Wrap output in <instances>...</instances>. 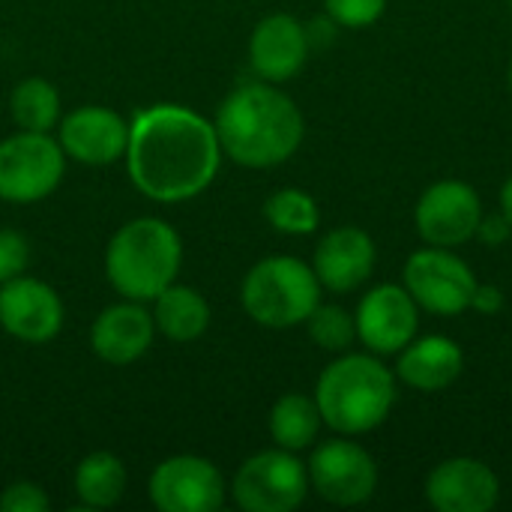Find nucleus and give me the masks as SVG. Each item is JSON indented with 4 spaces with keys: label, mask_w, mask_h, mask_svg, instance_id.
Segmentation results:
<instances>
[{
    "label": "nucleus",
    "mask_w": 512,
    "mask_h": 512,
    "mask_svg": "<svg viewBox=\"0 0 512 512\" xmlns=\"http://www.w3.org/2000/svg\"><path fill=\"white\" fill-rule=\"evenodd\" d=\"M246 315L270 330H288L306 324L321 303V282L315 270L291 255H273L258 261L240 288Z\"/></svg>",
    "instance_id": "nucleus-5"
},
{
    "label": "nucleus",
    "mask_w": 512,
    "mask_h": 512,
    "mask_svg": "<svg viewBox=\"0 0 512 512\" xmlns=\"http://www.w3.org/2000/svg\"><path fill=\"white\" fill-rule=\"evenodd\" d=\"M0 510L3 512H42L48 510V498L39 486L33 483H15L0 495Z\"/></svg>",
    "instance_id": "nucleus-28"
},
{
    "label": "nucleus",
    "mask_w": 512,
    "mask_h": 512,
    "mask_svg": "<svg viewBox=\"0 0 512 512\" xmlns=\"http://www.w3.org/2000/svg\"><path fill=\"white\" fill-rule=\"evenodd\" d=\"M150 501L162 512H213L225 501V483L210 459L174 456L153 471Z\"/></svg>",
    "instance_id": "nucleus-12"
},
{
    "label": "nucleus",
    "mask_w": 512,
    "mask_h": 512,
    "mask_svg": "<svg viewBox=\"0 0 512 512\" xmlns=\"http://www.w3.org/2000/svg\"><path fill=\"white\" fill-rule=\"evenodd\" d=\"M183 264L180 234L162 219H132L108 243L105 273L114 291L129 300H156L174 285Z\"/></svg>",
    "instance_id": "nucleus-4"
},
{
    "label": "nucleus",
    "mask_w": 512,
    "mask_h": 512,
    "mask_svg": "<svg viewBox=\"0 0 512 512\" xmlns=\"http://www.w3.org/2000/svg\"><path fill=\"white\" fill-rule=\"evenodd\" d=\"M321 423L324 420H321L315 396H303V393H285L282 399H276L270 411V435L276 447L291 450V453L312 447L318 441Z\"/></svg>",
    "instance_id": "nucleus-21"
},
{
    "label": "nucleus",
    "mask_w": 512,
    "mask_h": 512,
    "mask_svg": "<svg viewBox=\"0 0 512 512\" xmlns=\"http://www.w3.org/2000/svg\"><path fill=\"white\" fill-rule=\"evenodd\" d=\"M309 339L330 354H345L357 339V321L348 309L333 303H318L312 315L306 318Z\"/></svg>",
    "instance_id": "nucleus-25"
},
{
    "label": "nucleus",
    "mask_w": 512,
    "mask_h": 512,
    "mask_svg": "<svg viewBox=\"0 0 512 512\" xmlns=\"http://www.w3.org/2000/svg\"><path fill=\"white\" fill-rule=\"evenodd\" d=\"M153 333H156L153 315L138 300H129V303L108 306L93 321L90 345L99 360L111 366H129L153 345Z\"/></svg>",
    "instance_id": "nucleus-18"
},
{
    "label": "nucleus",
    "mask_w": 512,
    "mask_h": 512,
    "mask_svg": "<svg viewBox=\"0 0 512 512\" xmlns=\"http://www.w3.org/2000/svg\"><path fill=\"white\" fill-rule=\"evenodd\" d=\"M426 501L438 512H489L501 501V480L486 462L453 456L426 477Z\"/></svg>",
    "instance_id": "nucleus-13"
},
{
    "label": "nucleus",
    "mask_w": 512,
    "mask_h": 512,
    "mask_svg": "<svg viewBox=\"0 0 512 512\" xmlns=\"http://www.w3.org/2000/svg\"><path fill=\"white\" fill-rule=\"evenodd\" d=\"M153 321L156 330L171 342H195L210 327V306L195 288L168 285L156 297Z\"/></svg>",
    "instance_id": "nucleus-20"
},
{
    "label": "nucleus",
    "mask_w": 512,
    "mask_h": 512,
    "mask_svg": "<svg viewBox=\"0 0 512 512\" xmlns=\"http://www.w3.org/2000/svg\"><path fill=\"white\" fill-rule=\"evenodd\" d=\"M315 402L324 426L339 435H366L387 423L396 405V375L369 354H342L333 360L315 387Z\"/></svg>",
    "instance_id": "nucleus-3"
},
{
    "label": "nucleus",
    "mask_w": 512,
    "mask_h": 512,
    "mask_svg": "<svg viewBox=\"0 0 512 512\" xmlns=\"http://www.w3.org/2000/svg\"><path fill=\"white\" fill-rule=\"evenodd\" d=\"M465 372V351L450 336H417L396 360V378L420 393H441Z\"/></svg>",
    "instance_id": "nucleus-19"
},
{
    "label": "nucleus",
    "mask_w": 512,
    "mask_h": 512,
    "mask_svg": "<svg viewBox=\"0 0 512 512\" xmlns=\"http://www.w3.org/2000/svg\"><path fill=\"white\" fill-rule=\"evenodd\" d=\"M126 165L138 192L162 204H180L216 180L222 144L207 117L183 105H153L138 111L129 126Z\"/></svg>",
    "instance_id": "nucleus-1"
},
{
    "label": "nucleus",
    "mask_w": 512,
    "mask_h": 512,
    "mask_svg": "<svg viewBox=\"0 0 512 512\" xmlns=\"http://www.w3.org/2000/svg\"><path fill=\"white\" fill-rule=\"evenodd\" d=\"M510 234L512 225L504 213H498V216H486V213H483L480 228H477V240H483L486 246L498 249V246H504V243L510 240Z\"/></svg>",
    "instance_id": "nucleus-29"
},
{
    "label": "nucleus",
    "mask_w": 512,
    "mask_h": 512,
    "mask_svg": "<svg viewBox=\"0 0 512 512\" xmlns=\"http://www.w3.org/2000/svg\"><path fill=\"white\" fill-rule=\"evenodd\" d=\"M309 471L291 450H264L246 459L231 495L246 512H291L309 495Z\"/></svg>",
    "instance_id": "nucleus-7"
},
{
    "label": "nucleus",
    "mask_w": 512,
    "mask_h": 512,
    "mask_svg": "<svg viewBox=\"0 0 512 512\" xmlns=\"http://www.w3.org/2000/svg\"><path fill=\"white\" fill-rule=\"evenodd\" d=\"M66 171L63 147L48 132H18L0 141V198L33 204L51 195Z\"/></svg>",
    "instance_id": "nucleus-6"
},
{
    "label": "nucleus",
    "mask_w": 512,
    "mask_h": 512,
    "mask_svg": "<svg viewBox=\"0 0 512 512\" xmlns=\"http://www.w3.org/2000/svg\"><path fill=\"white\" fill-rule=\"evenodd\" d=\"M375 261H378V249L372 234L357 225H342L321 237V243L315 246L312 270L321 288L333 294H348L357 291L363 282H369Z\"/></svg>",
    "instance_id": "nucleus-15"
},
{
    "label": "nucleus",
    "mask_w": 512,
    "mask_h": 512,
    "mask_svg": "<svg viewBox=\"0 0 512 512\" xmlns=\"http://www.w3.org/2000/svg\"><path fill=\"white\" fill-rule=\"evenodd\" d=\"M309 30L288 12H276L258 21L249 39V63L264 81L294 78L309 57Z\"/></svg>",
    "instance_id": "nucleus-17"
},
{
    "label": "nucleus",
    "mask_w": 512,
    "mask_h": 512,
    "mask_svg": "<svg viewBox=\"0 0 512 512\" xmlns=\"http://www.w3.org/2000/svg\"><path fill=\"white\" fill-rule=\"evenodd\" d=\"M324 9L339 27L360 30V27H372L384 15L387 0H324Z\"/></svg>",
    "instance_id": "nucleus-26"
},
{
    "label": "nucleus",
    "mask_w": 512,
    "mask_h": 512,
    "mask_svg": "<svg viewBox=\"0 0 512 512\" xmlns=\"http://www.w3.org/2000/svg\"><path fill=\"white\" fill-rule=\"evenodd\" d=\"M60 147L84 165H111L126 156L129 123L102 105H81L60 123Z\"/></svg>",
    "instance_id": "nucleus-16"
},
{
    "label": "nucleus",
    "mask_w": 512,
    "mask_h": 512,
    "mask_svg": "<svg viewBox=\"0 0 512 512\" xmlns=\"http://www.w3.org/2000/svg\"><path fill=\"white\" fill-rule=\"evenodd\" d=\"M501 213L510 219L512 225V174L504 180V186H501Z\"/></svg>",
    "instance_id": "nucleus-31"
},
{
    "label": "nucleus",
    "mask_w": 512,
    "mask_h": 512,
    "mask_svg": "<svg viewBox=\"0 0 512 512\" xmlns=\"http://www.w3.org/2000/svg\"><path fill=\"white\" fill-rule=\"evenodd\" d=\"M471 309L480 315H498L504 309V291L498 285H480L477 282L474 297H471Z\"/></svg>",
    "instance_id": "nucleus-30"
},
{
    "label": "nucleus",
    "mask_w": 512,
    "mask_h": 512,
    "mask_svg": "<svg viewBox=\"0 0 512 512\" xmlns=\"http://www.w3.org/2000/svg\"><path fill=\"white\" fill-rule=\"evenodd\" d=\"M357 339L378 357L399 354L420 330V306L405 285H375L363 294L357 312Z\"/></svg>",
    "instance_id": "nucleus-11"
},
{
    "label": "nucleus",
    "mask_w": 512,
    "mask_h": 512,
    "mask_svg": "<svg viewBox=\"0 0 512 512\" xmlns=\"http://www.w3.org/2000/svg\"><path fill=\"white\" fill-rule=\"evenodd\" d=\"M402 285L423 312L453 318L471 309L477 276L468 267V261H462L456 252L429 246L405 261Z\"/></svg>",
    "instance_id": "nucleus-8"
},
{
    "label": "nucleus",
    "mask_w": 512,
    "mask_h": 512,
    "mask_svg": "<svg viewBox=\"0 0 512 512\" xmlns=\"http://www.w3.org/2000/svg\"><path fill=\"white\" fill-rule=\"evenodd\" d=\"M309 486L336 507L366 504L378 489V465L357 441L333 438L315 447L309 465Z\"/></svg>",
    "instance_id": "nucleus-9"
},
{
    "label": "nucleus",
    "mask_w": 512,
    "mask_h": 512,
    "mask_svg": "<svg viewBox=\"0 0 512 512\" xmlns=\"http://www.w3.org/2000/svg\"><path fill=\"white\" fill-rule=\"evenodd\" d=\"M264 219L288 237H306L321 225L318 201L303 189H279L264 201Z\"/></svg>",
    "instance_id": "nucleus-24"
},
{
    "label": "nucleus",
    "mask_w": 512,
    "mask_h": 512,
    "mask_svg": "<svg viewBox=\"0 0 512 512\" xmlns=\"http://www.w3.org/2000/svg\"><path fill=\"white\" fill-rule=\"evenodd\" d=\"M507 84H510V90H512V60H510V66H507Z\"/></svg>",
    "instance_id": "nucleus-32"
},
{
    "label": "nucleus",
    "mask_w": 512,
    "mask_h": 512,
    "mask_svg": "<svg viewBox=\"0 0 512 512\" xmlns=\"http://www.w3.org/2000/svg\"><path fill=\"white\" fill-rule=\"evenodd\" d=\"M126 468L114 453H90L75 468V495L90 510H108L123 498Z\"/></svg>",
    "instance_id": "nucleus-22"
},
{
    "label": "nucleus",
    "mask_w": 512,
    "mask_h": 512,
    "mask_svg": "<svg viewBox=\"0 0 512 512\" xmlns=\"http://www.w3.org/2000/svg\"><path fill=\"white\" fill-rule=\"evenodd\" d=\"M222 153L246 168H273L288 162L306 135L300 108L273 84H240L225 96L216 114Z\"/></svg>",
    "instance_id": "nucleus-2"
},
{
    "label": "nucleus",
    "mask_w": 512,
    "mask_h": 512,
    "mask_svg": "<svg viewBox=\"0 0 512 512\" xmlns=\"http://www.w3.org/2000/svg\"><path fill=\"white\" fill-rule=\"evenodd\" d=\"M483 219L480 192L465 180H438L432 183L417 207H414V228L426 240V246L456 249L477 237Z\"/></svg>",
    "instance_id": "nucleus-10"
},
{
    "label": "nucleus",
    "mask_w": 512,
    "mask_h": 512,
    "mask_svg": "<svg viewBox=\"0 0 512 512\" xmlns=\"http://www.w3.org/2000/svg\"><path fill=\"white\" fill-rule=\"evenodd\" d=\"M9 108L24 132H48L60 117V96L45 78H24L12 90Z\"/></svg>",
    "instance_id": "nucleus-23"
},
{
    "label": "nucleus",
    "mask_w": 512,
    "mask_h": 512,
    "mask_svg": "<svg viewBox=\"0 0 512 512\" xmlns=\"http://www.w3.org/2000/svg\"><path fill=\"white\" fill-rule=\"evenodd\" d=\"M0 324L9 336L42 345L60 333L63 303L51 285L30 276H15L0 288Z\"/></svg>",
    "instance_id": "nucleus-14"
},
{
    "label": "nucleus",
    "mask_w": 512,
    "mask_h": 512,
    "mask_svg": "<svg viewBox=\"0 0 512 512\" xmlns=\"http://www.w3.org/2000/svg\"><path fill=\"white\" fill-rule=\"evenodd\" d=\"M27 261H30L27 240L18 231L0 228V285L15 279V276H21Z\"/></svg>",
    "instance_id": "nucleus-27"
}]
</instances>
